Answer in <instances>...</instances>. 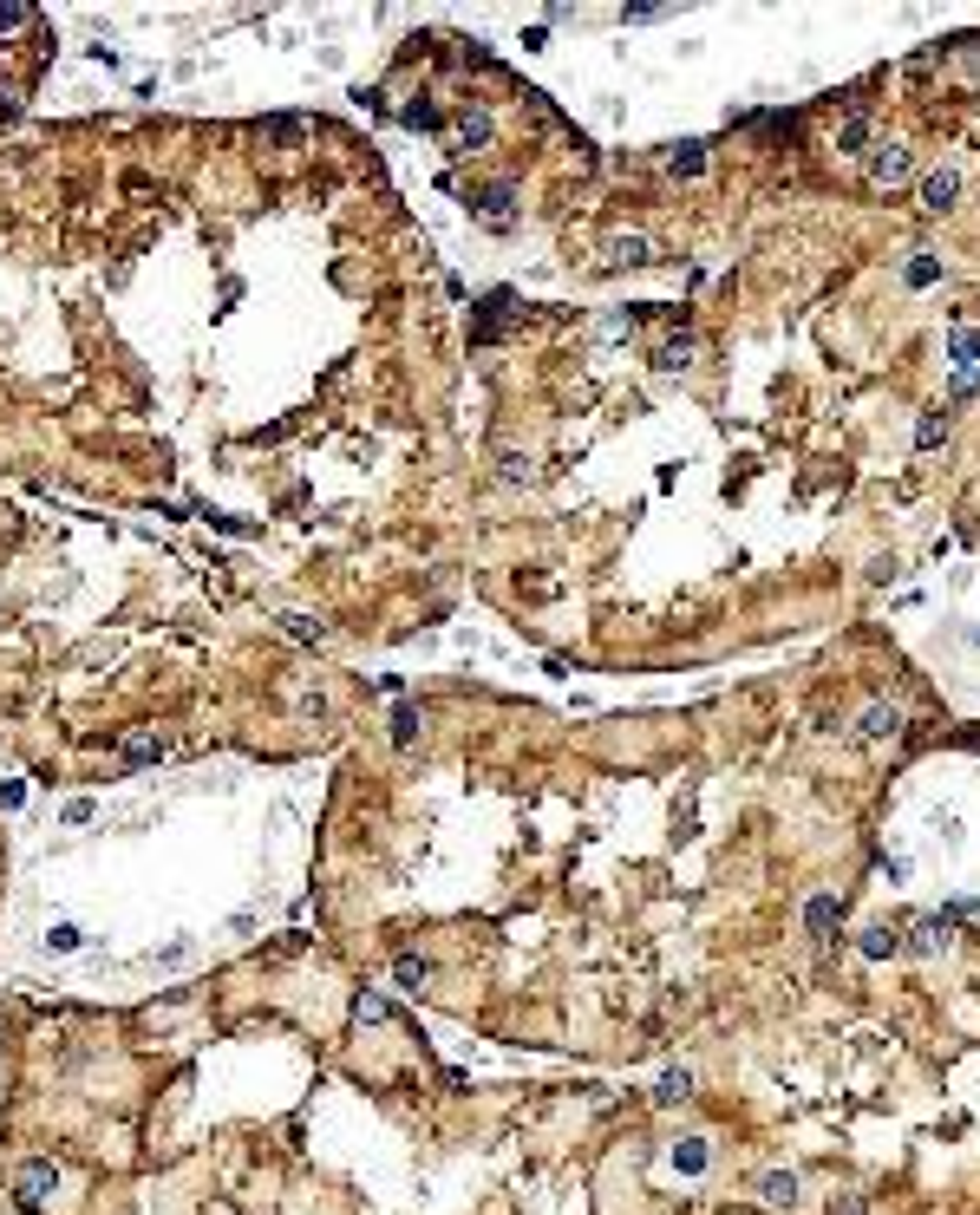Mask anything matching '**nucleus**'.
<instances>
[{
  "mask_svg": "<svg viewBox=\"0 0 980 1215\" xmlns=\"http://www.w3.org/2000/svg\"><path fill=\"white\" fill-rule=\"evenodd\" d=\"M412 732H419V706H399L393 712V745H412Z\"/></svg>",
  "mask_w": 980,
  "mask_h": 1215,
  "instance_id": "obj_21",
  "label": "nucleus"
},
{
  "mask_svg": "<svg viewBox=\"0 0 980 1215\" xmlns=\"http://www.w3.org/2000/svg\"><path fill=\"white\" fill-rule=\"evenodd\" d=\"M941 438H948V412H922V418H915V444H922V451H935Z\"/></svg>",
  "mask_w": 980,
  "mask_h": 1215,
  "instance_id": "obj_19",
  "label": "nucleus"
},
{
  "mask_svg": "<svg viewBox=\"0 0 980 1215\" xmlns=\"http://www.w3.org/2000/svg\"><path fill=\"white\" fill-rule=\"evenodd\" d=\"M902 947H915V954H941L948 947V915H922L915 928H909V942Z\"/></svg>",
  "mask_w": 980,
  "mask_h": 1215,
  "instance_id": "obj_8",
  "label": "nucleus"
},
{
  "mask_svg": "<svg viewBox=\"0 0 980 1215\" xmlns=\"http://www.w3.org/2000/svg\"><path fill=\"white\" fill-rule=\"evenodd\" d=\"M700 170H706V144L687 137V144H674V150H667V177H700Z\"/></svg>",
  "mask_w": 980,
  "mask_h": 1215,
  "instance_id": "obj_13",
  "label": "nucleus"
},
{
  "mask_svg": "<svg viewBox=\"0 0 980 1215\" xmlns=\"http://www.w3.org/2000/svg\"><path fill=\"white\" fill-rule=\"evenodd\" d=\"M53 1190H59V1170H53L46 1157H39V1163H20V1176H13V1196H20L26 1209H39Z\"/></svg>",
  "mask_w": 980,
  "mask_h": 1215,
  "instance_id": "obj_3",
  "label": "nucleus"
},
{
  "mask_svg": "<svg viewBox=\"0 0 980 1215\" xmlns=\"http://www.w3.org/2000/svg\"><path fill=\"white\" fill-rule=\"evenodd\" d=\"M458 150H484V144H490V112H484V105H471V112H464V118H458Z\"/></svg>",
  "mask_w": 980,
  "mask_h": 1215,
  "instance_id": "obj_9",
  "label": "nucleus"
},
{
  "mask_svg": "<svg viewBox=\"0 0 980 1215\" xmlns=\"http://www.w3.org/2000/svg\"><path fill=\"white\" fill-rule=\"evenodd\" d=\"M157 752H163V745H157V739H150V732H138V739H132V745H125V758H157Z\"/></svg>",
  "mask_w": 980,
  "mask_h": 1215,
  "instance_id": "obj_26",
  "label": "nucleus"
},
{
  "mask_svg": "<svg viewBox=\"0 0 980 1215\" xmlns=\"http://www.w3.org/2000/svg\"><path fill=\"white\" fill-rule=\"evenodd\" d=\"M758 1203H765V1209H791V1203H798V1176H791V1170H765V1176H758Z\"/></svg>",
  "mask_w": 980,
  "mask_h": 1215,
  "instance_id": "obj_6",
  "label": "nucleus"
},
{
  "mask_svg": "<svg viewBox=\"0 0 980 1215\" xmlns=\"http://www.w3.org/2000/svg\"><path fill=\"white\" fill-rule=\"evenodd\" d=\"M471 216H477L484 229H510V223H517V190H510V183L477 190V196H471Z\"/></svg>",
  "mask_w": 980,
  "mask_h": 1215,
  "instance_id": "obj_2",
  "label": "nucleus"
},
{
  "mask_svg": "<svg viewBox=\"0 0 980 1215\" xmlns=\"http://www.w3.org/2000/svg\"><path fill=\"white\" fill-rule=\"evenodd\" d=\"M837 922H843L837 896H811V902H804V928H811L817 942H831V928H837Z\"/></svg>",
  "mask_w": 980,
  "mask_h": 1215,
  "instance_id": "obj_7",
  "label": "nucleus"
},
{
  "mask_svg": "<svg viewBox=\"0 0 980 1215\" xmlns=\"http://www.w3.org/2000/svg\"><path fill=\"white\" fill-rule=\"evenodd\" d=\"M856 954H863V960H895V954H902V935H895V928H863V935H856Z\"/></svg>",
  "mask_w": 980,
  "mask_h": 1215,
  "instance_id": "obj_10",
  "label": "nucleus"
},
{
  "mask_svg": "<svg viewBox=\"0 0 980 1215\" xmlns=\"http://www.w3.org/2000/svg\"><path fill=\"white\" fill-rule=\"evenodd\" d=\"M869 132H876V125H869V112H849V118H843V132H837V150H843V157H869Z\"/></svg>",
  "mask_w": 980,
  "mask_h": 1215,
  "instance_id": "obj_11",
  "label": "nucleus"
},
{
  "mask_svg": "<svg viewBox=\"0 0 980 1215\" xmlns=\"http://www.w3.org/2000/svg\"><path fill=\"white\" fill-rule=\"evenodd\" d=\"M654 366H661V373H680V366H693V334H674V340L654 353Z\"/></svg>",
  "mask_w": 980,
  "mask_h": 1215,
  "instance_id": "obj_15",
  "label": "nucleus"
},
{
  "mask_svg": "<svg viewBox=\"0 0 980 1215\" xmlns=\"http://www.w3.org/2000/svg\"><path fill=\"white\" fill-rule=\"evenodd\" d=\"M399 118H406V125H412V132H438V105H406V112H399Z\"/></svg>",
  "mask_w": 980,
  "mask_h": 1215,
  "instance_id": "obj_23",
  "label": "nucleus"
},
{
  "mask_svg": "<svg viewBox=\"0 0 980 1215\" xmlns=\"http://www.w3.org/2000/svg\"><path fill=\"white\" fill-rule=\"evenodd\" d=\"M831 1215H863V1203H843V1209H831Z\"/></svg>",
  "mask_w": 980,
  "mask_h": 1215,
  "instance_id": "obj_27",
  "label": "nucleus"
},
{
  "mask_svg": "<svg viewBox=\"0 0 980 1215\" xmlns=\"http://www.w3.org/2000/svg\"><path fill=\"white\" fill-rule=\"evenodd\" d=\"M608 256H614L621 269H647V262H654V242H647V236H614Z\"/></svg>",
  "mask_w": 980,
  "mask_h": 1215,
  "instance_id": "obj_12",
  "label": "nucleus"
},
{
  "mask_svg": "<svg viewBox=\"0 0 980 1215\" xmlns=\"http://www.w3.org/2000/svg\"><path fill=\"white\" fill-rule=\"evenodd\" d=\"M431 974H438V967H431L425 954H399V967H393V980H399V987H412V993L431 987Z\"/></svg>",
  "mask_w": 980,
  "mask_h": 1215,
  "instance_id": "obj_14",
  "label": "nucleus"
},
{
  "mask_svg": "<svg viewBox=\"0 0 980 1215\" xmlns=\"http://www.w3.org/2000/svg\"><path fill=\"white\" fill-rule=\"evenodd\" d=\"M902 281H909V288H935V281H941V262H935V256H915V262L902 269Z\"/></svg>",
  "mask_w": 980,
  "mask_h": 1215,
  "instance_id": "obj_20",
  "label": "nucleus"
},
{
  "mask_svg": "<svg viewBox=\"0 0 980 1215\" xmlns=\"http://www.w3.org/2000/svg\"><path fill=\"white\" fill-rule=\"evenodd\" d=\"M26 20H33V7H20V0H13V7H0V33H13V26H26Z\"/></svg>",
  "mask_w": 980,
  "mask_h": 1215,
  "instance_id": "obj_25",
  "label": "nucleus"
},
{
  "mask_svg": "<svg viewBox=\"0 0 980 1215\" xmlns=\"http://www.w3.org/2000/svg\"><path fill=\"white\" fill-rule=\"evenodd\" d=\"M46 947H53V954H72V947H79V928H72V922H59V928L46 935Z\"/></svg>",
  "mask_w": 980,
  "mask_h": 1215,
  "instance_id": "obj_24",
  "label": "nucleus"
},
{
  "mask_svg": "<svg viewBox=\"0 0 980 1215\" xmlns=\"http://www.w3.org/2000/svg\"><path fill=\"white\" fill-rule=\"evenodd\" d=\"M902 732V706H863V719H856V739H869V745H882V739H895Z\"/></svg>",
  "mask_w": 980,
  "mask_h": 1215,
  "instance_id": "obj_5",
  "label": "nucleus"
},
{
  "mask_svg": "<svg viewBox=\"0 0 980 1215\" xmlns=\"http://www.w3.org/2000/svg\"><path fill=\"white\" fill-rule=\"evenodd\" d=\"M386 1013H393L386 993H360V1000H353V1020H386Z\"/></svg>",
  "mask_w": 980,
  "mask_h": 1215,
  "instance_id": "obj_22",
  "label": "nucleus"
},
{
  "mask_svg": "<svg viewBox=\"0 0 980 1215\" xmlns=\"http://www.w3.org/2000/svg\"><path fill=\"white\" fill-rule=\"evenodd\" d=\"M863 170H869V183H876V190H895V183H909V177H915V157H909L902 144H876V150L863 157Z\"/></svg>",
  "mask_w": 980,
  "mask_h": 1215,
  "instance_id": "obj_1",
  "label": "nucleus"
},
{
  "mask_svg": "<svg viewBox=\"0 0 980 1215\" xmlns=\"http://www.w3.org/2000/svg\"><path fill=\"white\" fill-rule=\"evenodd\" d=\"M654 1098H661V1104H687V1098H693V1072H687V1066H674V1072L661 1079Z\"/></svg>",
  "mask_w": 980,
  "mask_h": 1215,
  "instance_id": "obj_18",
  "label": "nucleus"
},
{
  "mask_svg": "<svg viewBox=\"0 0 980 1215\" xmlns=\"http://www.w3.org/2000/svg\"><path fill=\"white\" fill-rule=\"evenodd\" d=\"M948 353H955V373H974L980 334H974V327H955V340H948Z\"/></svg>",
  "mask_w": 980,
  "mask_h": 1215,
  "instance_id": "obj_17",
  "label": "nucleus"
},
{
  "mask_svg": "<svg viewBox=\"0 0 980 1215\" xmlns=\"http://www.w3.org/2000/svg\"><path fill=\"white\" fill-rule=\"evenodd\" d=\"M706 1163H712V1150H706V1137H687V1144L674 1150V1170H680V1176H700Z\"/></svg>",
  "mask_w": 980,
  "mask_h": 1215,
  "instance_id": "obj_16",
  "label": "nucleus"
},
{
  "mask_svg": "<svg viewBox=\"0 0 980 1215\" xmlns=\"http://www.w3.org/2000/svg\"><path fill=\"white\" fill-rule=\"evenodd\" d=\"M955 196H961V170H948V164H941V170H928V177H922V210H935V216H941V210H955Z\"/></svg>",
  "mask_w": 980,
  "mask_h": 1215,
  "instance_id": "obj_4",
  "label": "nucleus"
}]
</instances>
